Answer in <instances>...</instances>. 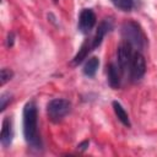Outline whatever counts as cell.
Listing matches in <instances>:
<instances>
[{"instance_id": "6da1fadb", "label": "cell", "mask_w": 157, "mask_h": 157, "mask_svg": "<svg viewBox=\"0 0 157 157\" xmlns=\"http://www.w3.org/2000/svg\"><path fill=\"white\" fill-rule=\"evenodd\" d=\"M23 135L29 145L34 147L40 145L37 130V107L34 102H28L23 108Z\"/></svg>"}, {"instance_id": "7a4b0ae2", "label": "cell", "mask_w": 157, "mask_h": 157, "mask_svg": "<svg viewBox=\"0 0 157 157\" xmlns=\"http://www.w3.org/2000/svg\"><path fill=\"white\" fill-rule=\"evenodd\" d=\"M121 34L125 42L130 43L131 47H135L137 50H142L146 47V36L136 22H125L121 26Z\"/></svg>"}, {"instance_id": "3957f363", "label": "cell", "mask_w": 157, "mask_h": 157, "mask_svg": "<svg viewBox=\"0 0 157 157\" xmlns=\"http://www.w3.org/2000/svg\"><path fill=\"white\" fill-rule=\"evenodd\" d=\"M70 109H71V103L64 98L52 99L47 104V114H48L49 120L53 123L61 121L69 114Z\"/></svg>"}, {"instance_id": "277c9868", "label": "cell", "mask_w": 157, "mask_h": 157, "mask_svg": "<svg viewBox=\"0 0 157 157\" xmlns=\"http://www.w3.org/2000/svg\"><path fill=\"white\" fill-rule=\"evenodd\" d=\"M132 47L130 43L128 42H121L118 45V50H117V55H118V64H119V69L125 72L126 69L130 67V63L132 59Z\"/></svg>"}, {"instance_id": "5b68a950", "label": "cell", "mask_w": 157, "mask_h": 157, "mask_svg": "<svg viewBox=\"0 0 157 157\" xmlns=\"http://www.w3.org/2000/svg\"><path fill=\"white\" fill-rule=\"evenodd\" d=\"M130 77L132 78V81H137L140 80L145 72H146V61L144 55L140 52H136L132 54V59L130 63Z\"/></svg>"}, {"instance_id": "8992f818", "label": "cell", "mask_w": 157, "mask_h": 157, "mask_svg": "<svg viewBox=\"0 0 157 157\" xmlns=\"http://www.w3.org/2000/svg\"><path fill=\"white\" fill-rule=\"evenodd\" d=\"M96 15L91 9H83L78 18V29L82 33H90L96 25Z\"/></svg>"}, {"instance_id": "52a82bcc", "label": "cell", "mask_w": 157, "mask_h": 157, "mask_svg": "<svg viewBox=\"0 0 157 157\" xmlns=\"http://www.w3.org/2000/svg\"><path fill=\"white\" fill-rule=\"evenodd\" d=\"M112 27H113V22H112V20H109V18H104V20L99 23V26H98V28H97V32H96L94 37L92 38V49L97 48V47L102 43L104 36L112 29Z\"/></svg>"}, {"instance_id": "ba28073f", "label": "cell", "mask_w": 157, "mask_h": 157, "mask_svg": "<svg viewBox=\"0 0 157 157\" xmlns=\"http://www.w3.org/2000/svg\"><path fill=\"white\" fill-rule=\"evenodd\" d=\"M12 136H13V132H12L11 120L9 118H4V120H2V128H1V132H0V141H1V144H2L4 147L10 146V144L12 141Z\"/></svg>"}, {"instance_id": "9c48e42d", "label": "cell", "mask_w": 157, "mask_h": 157, "mask_svg": "<svg viewBox=\"0 0 157 157\" xmlns=\"http://www.w3.org/2000/svg\"><path fill=\"white\" fill-rule=\"evenodd\" d=\"M90 50H92V40H91L90 43H88V40H87V42H85V43L81 45L78 53L75 55V58H74V60H72V64H74V65H78L80 63H82L83 59H86V56H87V54L90 53Z\"/></svg>"}, {"instance_id": "30bf717a", "label": "cell", "mask_w": 157, "mask_h": 157, "mask_svg": "<svg viewBox=\"0 0 157 157\" xmlns=\"http://www.w3.org/2000/svg\"><path fill=\"white\" fill-rule=\"evenodd\" d=\"M98 66H99V60H98V58L92 56V58H90V59L86 61V64H85V66H83V74H85L86 76L92 77V76L96 75V72H97V70H98Z\"/></svg>"}, {"instance_id": "8fae6325", "label": "cell", "mask_w": 157, "mask_h": 157, "mask_svg": "<svg viewBox=\"0 0 157 157\" xmlns=\"http://www.w3.org/2000/svg\"><path fill=\"white\" fill-rule=\"evenodd\" d=\"M108 81L109 85L113 88H118L120 85V76H119V70L114 64H110L108 66Z\"/></svg>"}, {"instance_id": "7c38bea8", "label": "cell", "mask_w": 157, "mask_h": 157, "mask_svg": "<svg viewBox=\"0 0 157 157\" xmlns=\"http://www.w3.org/2000/svg\"><path fill=\"white\" fill-rule=\"evenodd\" d=\"M113 109H114V113H115L117 118H118L125 126H130V120H129L128 113L125 112V109L123 108V105H121L119 102H117V101L113 102Z\"/></svg>"}, {"instance_id": "4fadbf2b", "label": "cell", "mask_w": 157, "mask_h": 157, "mask_svg": "<svg viewBox=\"0 0 157 157\" xmlns=\"http://www.w3.org/2000/svg\"><path fill=\"white\" fill-rule=\"evenodd\" d=\"M115 7H118L121 11H130L134 6L132 0H110Z\"/></svg>"}, {"instance_id": "5bb4252c", "label": "cell", "mask_w": 157, "mask_h": 157, "mask_svg": "<svg viewBox=\"0 0 157 157\" xmlns=\"http://www.w3.org/2000/svg\"><path fill=\"white\" fill-rule=\"evenodd\" d=\"M12 76H13L12 70H10L7 67L1 69V71H0V83H1V86H4L7 81H10L12 78Z\"/></svg>"}, {"instance_id": "9a60e30c", "label": "cell", "mask_w": 157, "mask_h": 157, "mask_svg": "<svg viewBox=\"0 0 157 157\" xmlns=\"http://www.w3.org/2000/svg\"><path fill=\"white\" fill-rule=\"evenodd\" d=\"M10 101H11V96H10L9 93H4V94H1V98H0V110H1V112L5 110L6 104H7Z\"/></svg>"}, {"instance_id": "2e32d148", "label": "cell", "mask_w": 157, "mask_h": 157, "mask_svg": "<svg viewBox=\"0 0 157 157\" xmlns=\"http://www.w3.org/2000/svg\"><path fill=\"white\" fill-rule=\"evenodd\" d=\"M13 39H15V34H13L12 32H10V33L7 34V43H6V45H7L9 48L13 45Z\"/></svg>"}, {"instance_id": "e0dca14e", "label": "cell", "mask_w": 157, "mask_h": 157, "mask_svg": "<svg viewBox=\"0 0 157 157\" xmlns=\"http://www.w3.org/2000/svg\"><path fill=\"white\" fill-rule=\"evenodd\" d=\"M87 146H88V141H83V142H82V144H80L77 147H78L80 150H82V151H83V150H85Z\"/></svg>"}]
</instances>
